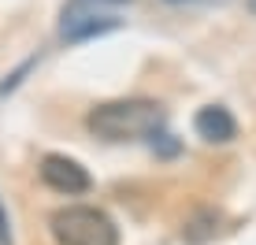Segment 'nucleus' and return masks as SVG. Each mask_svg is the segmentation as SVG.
Listing matches in <instances>:
<instances>
[{"instance_id":"nucleus-1","label":"nucleus","mask_w":256,"mask_h":245,"mask_svg":"<svg viewBox=\"0 0 256 245\" xmlns=\"http://www.w3.org/2000/svg\"><path fill=\"white\" fill-rule=\"evenodd\" d=\"M86 126L104 142H138V138H156L164 126V104L130 97V100H104L86 116Z\"/></svg>"},{"instance_id":"nucleus-2","label":"nucleus","mask_w":256,"mask_h":245,"mask_svg":"<svg viewBox=\"0 0 256 245\" xmlns=\"http://www.w3.org/2000/svg\"><path fill=\"white\" fill-rule=\"evenodd\" d=\"M52 238L60 245H119V226L93 204H67L52 212Z\"/></svg>"},{"instance_id":"nucleus-3","label":"nucleus","mask_w":256,"mask_h":245,"mask_svg":"<svg viewBox=\"0 0 256 245\" xmlns=\"http://www.w3.org/2000/svg\"><path fill=\"white\" fill-rule=\"evenodd\" d=\"M122 19L112 12H100L90 0H70L64 8V22H60V34L67 41H86V38H100L108 30H119Z\"/></svg>"},{"instance_id":"nucleus-4","label":"nucleus","mask_w":256,"mask_h":245,"mask_svg":"<svg viewBox=\"0 0 256 245\" xmlns=\"http://www.w3.org/2000/svg\"><path fill=\"white\" fill-rule=\"evenodd\" d=\"M41 182H45L48 190H56V194H86V190L93 186L90 171L82 168L78 160H70V156H60V152H48L45 160H41Z\"/></svg>"},{"instance_id":"nucleus-5","label":"nucleus","mask_w":256,"mask_h":245,"mask_svg":"<svg viewBox=\"0 0 256 245\" xmlns=\"http://www.w3.org/2000/svg\"><path fill=\"white\" fill-rule=\"evenodd\" d=\"M193 130H197V138H204L212 145H226V142L238 138V122H234V116L223 108V104L200 108L197 116H193Z\"/></svg>"},{"instance_id":"nucleus-6","label":"nucleus","mask_w":256,"mask_h":245,"mask_svg":"<svg viewBox=\"0 0 256 245\" xmlns=\"http://www.w3.org/2000/svg\"><path fill=\"white\" fill-rule=\"evenodd\" d=\"M219 220H223V216H219L216 208H200V212H193L190 220H186L182 238H186L190 245H204V242H212L219 234Z\"/></svg>"},{"instance_id":"nucleus-7","label":"nucleus","mask_w":256,"mask_h":245,"mask_svg":"<svg viewBox=\"0 0 256 245\" xmlns=\"http://www.w3.org/2000/svg\"><path fill=\"white\" fill-rule=\"evenodd\" d=\"M0 245H12V242H8V220H4V212H0Z\"/></svg>"},{"instance_id":"nucleus-8","label":"nucleus","mask_w":256,"mask_h":245,"mask_svg":"<svg viewBox=\"0 0 256 245\" xmlns=\"http://www.w3.org/2000/svg\"><path fill=\"white\" fill-rule=\"evenodd\" d=\"M90 4H122V0H90Z\"/></svg>"},{"instance_id":"nucleus-9","label":"nucleus","mask_w":256,"mask_h":245,"mask_svg":"<svg viewBox=\"0 0 256 245\" xmlns=\"http://www.w3.org/2000/svg\"><path fill=\"white\" fill-rule=\"evenodd\" d=\"M245 8H249V12L256 15V0H245Z\"/></svg>"},{"instance_id":"nucleus-10","label":"nucleus","mask_w":256,"mask_h":245,"mask_svg":"<svg viewBox=\"0 0 256 245\" xmlns=\"http://www.w3.org/2000/svg\"><path fill=\"white\" fill-rule=\"evenodd\" d=\"M171 4H186V0H171Z\"/></svg>"}]
</instances>
